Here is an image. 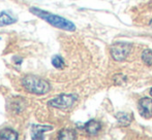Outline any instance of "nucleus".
Here are the masks:
<instances>
[{
	"label": "nucleus",
	"instance_id": "obj_1",
	"mask_svg": "<svg viewBox=\"0 0 152 140\" xmlns=\"http://www.w3.org/2000/svg\"><path fill=\"white\" fill-rule=\"evenodd\" d=\"M30 12L33 14H35L36 17L42 19L44 21L48 22L49 24L56 27V28L62 29V30H66V31H75V29H76V26H75L74 23L66 20V19L62 18L60 16L50 14V12H46V10L39 9V8H37V7H31Z\"/></svg>",
	"mask_w": 152,
	"mask_h": 140
},
{
	"label": "nucleus",
	"instance_id": "obj_2",
	"mask_svg": "<svg viewBox=\"0 0 152 140\" xmlns=\"http://www.w3.org/2000/svg\"><path fill=\"white\" fill-rule=\"evenodd\" d=\"M22 84L29 93L35 95H44L50 91V84L35 75L25 76L22 80Z\"/></svg>",
	"mask_w": 152,
	"mask_h": 140
},
{
	"label": "nucleus",
	"instance_id": "obj_3",
	"mask_svg": "<svg viewBox=\"0 0 152 140\" xmlns=\"http://www.w3.org/2000/svg\"><path fill=\"white\" fill-rule=\"evenodd\" d=\"M77 99H78V96L75 94H61L56 98L49 101L48 104L51 107L58 108V109H66L74 105Z\"/></svg>",
	"mask_w": 152,
	"mask_h": 140
},
{
	"label": "nucleus",
	"instance_id": "obj_4",
	"mask_svg": "<svg viewBox=\"0 0 152 140\" xmlns=\"http://www.w3.org/2000/svg\"><path fill=\"white\" fill-rule=\"evenodd\" d=\"M132 45L129 43H124V42H117V43L112 44L110 48L111 56L115 61L122 62L124 61L127 56L129 55Z\"/></svg>",
	"mask_w": 152,
	"mask_h": 140
},
{
	"label": "nucleus",
	"instance_id": "obj_5",
	"mask_svg": "<svg viewBox=\"0 0 152 140\" xmlns=\"http://www.w3.org/2000/svg\"><path fill=\"white\" fill-rule=\"evenodd\" d=\"M139 109L142 116L149 118L152 116V99L143 98L139 102Z\"/></svg>",
	"mask_w": 152,
	"mask_h": 140
},
{
	"label": "nucleus",
	"instance_id": "obj_6",
	"mask_svg": "<svg viewBox=\"0 0 152 140\" xmlns=\"http://www.w3.org/2000/svg\"><path fill=\"white\" fill-rule=\"evenodd\" d=\"M53 130V127L52 126H35L34 125L32 127V139H42L44 136V132H47V131H51Z\"/></svg>",
	"mask_w": 152,
	"mask_h": 140
},
{
	"label": "nucleus",
	"instance_id": "obj_7",
	"mask_svg": "<svg viewBox=\"0 0 152 140\" xmlns=\"http://www.w3.org/2000/svg\"><path fill=\"white\" fill-rule=\"evenodd\" d=\"M100 128H102L100 124L97 121H94V120L89 121V122L85 125V130L90 135H96L100 131Z\"/></svg>",
	"mask_w": 152,
	"mask_h": 140
},
{
	"label": "nucleus",
	"instance_id": "obj_8",
	"mask_svg": "<svg viewBox=\"0 0 152 140\" xmlns=\"http://www.w3.org/2000/svg\"><path fill=\"white\" fill-rule=\"evenodd\" d=\"M0 139L2 140H17L18 139V133L12 129L5 128L0 131Z\"/></svg>",
	"mask_w": 152,
	"mask_h": 140
},
{
	"label": "nucleus",
	"instance_id": "obj_9",
	"mask_svg": "<svg viewBox=\"0 0 152 140\" xmlns=\"http://www.w3.org/2000/svg\"><path fill=\"white\" fill-rule=\"evenodd\" d=\"M16 22H17L16 19L12 18L7 12H2L0 14V27L8 26V25L15 24Z\"/></svg>",
	"mask_w": 152,
	"mask_h": 140
},
{
	"label": "nucleus",
	"instance_id": "obj_10",
	"mask_svg": "<svg viewBox=\"0 0 152 140\" xmlns=\"http://www.w3.org/2000/svg\"><path fill=\"white\" fill-rule=\"evenodd\" d=\"M58 139L60 140H72L76 139V132L70 129H63L59 132Z\"/></svg>",
	"mask_w": 152,
	"mask_h": 140
},
{
	"label": "nucleus",
	"instance_id": "obj_11",
	"mask_svg": "<svg viewBox=\"0 0 152 140\" xmlns=\"http://www.w3.org/2000/svg\"><path fill=\"white\" fill-rule=\"evenodd\" d=\"M142 60L147 66L152 67V51L151 50H146L143 52Z\"/></svg>",
	"mask_w": 152,
	"mask_h": 140
},
{
	"label": "nucleus",
	"instance_id": "obj_12",
	"mask_svg": "<svg viewBox=\"0 0 152 140\" xmlns=\"http://www.w3.org/2000/svg\"><path fill=\"white\" fill-rule=\"evenodd\" d=\"M52 65L57 69H62L64 67V61L60 56L56 55L52 58Z\"/></svg>",
	"mask_w": 152,
	"mask_h": 140
},
{
	"label": "nucleus",
	"instance_id": "obj_13",
	"mask_svg": "<svg viewBox=\"0 0 152 140\" xmlns=\"http://www.w3.org/2000/svg\"><path fill=\"white\" fill-rule=\"evenodd\" d=\"M117 118H118V121L120 123H122L123 125H128L130 122V118L128 116V114L126 113H119L117 114Z\"/></svg>",
	"mask_w": 152,
	"mask_h": 140
},
{
	"label": "nucleus",
	"instance_id": "obj_14",
	"mask_svg": "<svg viewBox=\"0 0 152 140\" xmlns=\"http://www.w3.org/2000/svg\"><path fill=\"white\" fill-rule=\"evenodd\" d=\"M150 26H151V28H152V20L150 21Z\"/></svg>",
	"mask_w": 152,
	"mask_h": 140
},
{
	"label": "nucleus",
	"instance_id": "obj_15",
	"mask_svg": "<svg viewBox=\"0 0 152 140\" xmlns=\"http://www.w3.org/2000/svg\"><path fill=\"white\" fill-rule=\"evenodd\" d=\"M150 94H151V96H152V89H151V91H150Z\"/></svg>",
	"mask_w": 152,
	"mask_h": 140
}]
</instances>
